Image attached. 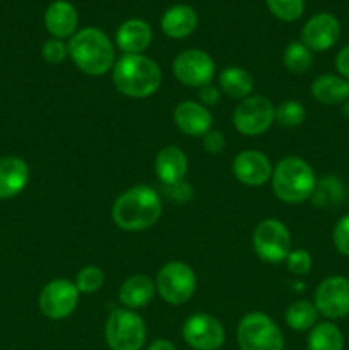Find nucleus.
Returning <instances> with one entry per match:
<instances>
[{"label": "nucleus", "instance_id": "18", "mask_svg": "<svg viewBox=\"0 0 349 350\" xmlns=\"http://www.w3.org/2000/svg\"><path fill=\"white\" fill-rule=\"evenodd\" d=\"M29 181V167L26 161L17 156L0 157V198H14Z\"/></svg>", "mask_w": 349, "mask_h": 350}, {"label": "nucleus", "instance_id": "36", "mask_svg": "<svg viewBox=\"0 0 349 350\" xmlns=\"http://www.w3.org/2000/svg\"><path fill=\"white\" fill-rule=\"evenodd\" d=\"M202 140H204L205 150L211 154L222 152V149H224L226 146L224 135H222V132H219V130H209V132L202 137Z\"/></svg>", "mask_w": 349, "mask_h": 350}, {"label": "nucleus", "instance_id": "8", "mask_svg": "<svg viewBox=\"0 0 349 350\" xmlns=\"http://www.w3.org/2000/svg\"><path fill=\"white\" fill-rule=\"evenodd\" d=\"M253 252L267 263H281L291 252V234L277 219H266L252 234Z\"/></svg>", "mask_w": 349, "mask_h": 350}, {"label": "nucleus", "instance_id": "30", "mask_svg": "<svg viewBox=\"0 0 349 350\" xmlns=\"http://www.w3.org/2000/svg\"><path fill=\"white\" fill-rule=\"evenodd\" d=\"M305 118H307V111H305L303 105L298 101L281 103L276 108V122L281 126L294 129V126H300Z\"/></svg>", "mask_w": 349, "mask_h": 350}, {"label": "nucleus", "instance_id": "12", "mask_svg": "<svg viewBox=\"0 0 349 350\" xmlns=\"http://www.w3.org/2000/svg\"><path fill=\"white\" fill-rule=\"evenodd\" d=\"M183 340L194 350H219L224 344L226 332L221 321L207 313L187 318L181 328Z\"/></svg>", "mask_w": 349, "mask_h": 350}, {"label": "nucleus", "instance_id": "11", "mask_svg": "<svg viewBox=\"0 0 349 350\" xmlns=\"http://www.w3.org/2000/svg\"><path fill=\"white\" fill-rule=\"evenodd\" d=\"M79 304V289L74 282L57 279L43 287L38 299L40 311L50 320H65Z\"/></svg>", "mask_w": 349, "mask_h": 350}, {"label": "nucleus", "instance_id": "1", "mask_svg": "<svg viewBox=\"0 0 349 350\" xmlns=\"http://www.w3.org/2000/svg\"><path fill=\"white\" fill-rule=\"evenodd\" d=\"M163 214V202L154 188L137 185L123 191L115 200L112 217L123 231L137 232L156 224Z\"/></svg>", "mask_w": 349, "mask_h": 350}, {"label": "nucleus", "instance_id": "27", "mask_svg": "<svg viewBox=\"0 0 349 350\" xmlns=\"http://www.w3.org/2000/svg\"><path fill=\"white\" fill-rule=\"evenodd\" d=\"M318 311L310 301H296L286 311V323L294 332H308L317 325Z\"/></svg>", "mask_w": 349, "mask_h": 350}, {"label": "nucleus", "instance_id": "37", "mask_svg": "<svg viewBox=\"0 0 349 350\" xmlns=\"http://www.w3.org/2000/svg\"><path fill=\"white\" fill-rule=\"evenodd\" d=\"M335 68L341 74V77L349 81V44L342 48L337 53V57H335Z\"/></svg>", "mask_w": 349, "mask_h": 350}, {"label": "nucleus", "instance_id": "32", "mask_svg": "<svg viewBox=\"0 0 349 350\" xmlns=\"http://www.w3.org/2000/svg\"><path fill=\"white\" fill-rule=\"evenodd\" d=\"M286 265L287 270H289L293 275H307L311 270L313 260H311V255L307 250H293V252H289V255H287Z\"/></svg>", "mask_w": 349, "mask_h": 350}, {"label": "nucleus", "instance_id": "10", "mask_svg": "<svg viewBox=\"0 0 349 350\" xmlns=\"http://www.w3.org/2000/svg\"><path fill=\"white\" fill-rule=\"evenodd\" d=\"M216 64L209 53L202 50H183L174 57L173 74L178 81L188 88H204L214 77Z\"/></svg>", "mask_w": 349, "mask_h": 350}, {"label": "nucleus", "instance_id": "33", "mask_svg": "<svg viewBox=\"0 0 349 350\" xmlns=\"http://www.w3.org/2000/svg\"><path fill=\"white\" fill-rule=\"evenodd\" d=\"M41 55H43L44 60L51 65H58L68 57V44H65L64 40H58V38H51L41 48Z\"/></svg>", "mask_w": 349, "mask_h": 350}, {"label": "nucleus", "instance_id": "15", "mask_svg": "<svg viewBox=\"0 0 349 350\" xmlns=\"http://www.w3.org/2000/svg\"><path fill=\"white\" fill-rule=\"evenodd\" d=\"M233 173L246 187H262L272 178V166L266 154L259 150H243L233 161Z\"/></svg>", "mask_w": 349, "mask_h": 350}, {"label": "nucleus", "instance_id": "21", "mask_svg": "<svg viewBox=\"0 0 349 350\" xmlns=\"http://www.w3.org/2000/svg\"><path fill=\"white\" fill-rule=\"evenodd\" d=\"M156 176L163 185L177 183L185 178L188 171V159L183 150L177 146H166L157 152L154 161Z\"/></svg>", "mask_w": 349, "mask_h": 350}, {"label": "nucleus", "instance_id": "29", "mask_svg": "<svg viewBox=\"0 0 349 350\" xmlns=\"http://www.w3.org/2000/svg\"><path fill=\"white\" fill-rule=\"evenodd\" d=\"M266 3L270 14L284 23H293L303 16L305 0H266Z\"/></svg>", "mask_w": 349, "mask_h": 350}, {"label": "nucleus", "instance_id": "39", "mask_svg": "<svg viewBox=\"0 0 349 350\" xmlns=\"http://www.w3.org/2000/svg\"><path fill=\"white\" fill-rule=\"evenodd\" d=\"M147 350H177L173 342L166 340V338H157V340L151 342V345Z\"/></svg>", "mask_w": 349, "mask_h": 350}, {"label": "nucleus", "instance_id": "40", "mask_svg": "<svg viewBox=\"0 0 349 350\" xmlns=\"http://www.w3.org/2000/svg\"><path fill=\"white\" fill-rule=\"evenodd\" d=\"M342 113H344V115L349 118V101L344 103V108H342Z\"/></svg>", "mask_w": 349, "mask_h": 350}, {"label": "nucleus", "instance_id": "5", "mask_svg": "<svg viewBox=\"0 0 349 350\" xmlns=\"http://www.w3.org/2000/svg\"><path fill=\"white\" fill-rule=\"evenodd\" d=\"M236 342L240 350H284V335L266 313L252 311L238 323Z\"/></svg>", "mask_w": 349, "mask_h": 350}, {"label": "nucleus", "instance_id": "26", "mask_svg": "<svg viewBox=\"0 0 349 350\" xmlns=\"http://www.w3.org/2000/svg\"><path fill=\"white\" fill-rule=\"evenodd\" d=\"M307 350H344V337L331 321L317 323L307 338Z\"/></svg>", "mask_w": 349, "mask_h": 350}, {"label": "nucleus", "instance_id": "9", "mask_svg": "<svg viewBox=\"0 0 349 350\" xmlns=\"http://www.w3.org/2000/svg\"><path fill=\"white\" fill-rule=\"evenodd\" d=\"M276 122V108L266 96H248L235 109L233 123L242 135L257 137L266 133Z\"/></svg>", "mask_w": 349, "mask_h": 350}, {"label": "nucleus", "instance_id": "35", "mask_svg": "<svg viewBox=\"0 0 349 350\" xmlns=\"http://www.w3.org/2000/svg\"><path fill=\"white\" fill-rule=\"evenodd\" d=\"M163 193L166 195L170 200L177 202V204H187L192 198V195H194V191H192L190 185H187L181 180L177 181V183L163 185Z\"/></svg>", "mask_w": 349, "mask_h": 350}, {"label": "nucleus", "instance_id": "3", "mask_svg": "<svg viewBox=\"0 0 349 350\" xmlns=\"http://www.w3.org/2000/svg\"><path fill=\"white\" fill-rule=\"evenodd\" d=\"M68 55L88 75H103L115 65V46L98 27L79 29L68 41Z\"/></svg>", "mask_w": 349, "mask_h": 350}, {"label": "nucleus", "instance_id": "25", "mask_svg": "<svg viewBox=\"0 0 349 350\" xmlns=\"http://www.w3.org/2000/svg\"><path fill=\"white\" fill-rule=\"evenodd\" d=\"M344 195L346 187L341 178L334 176V174H327V176L317 181L310 200L315 207H335V205L344 200Z\"/></svg>", "mask_w": 349, "mask_h": 350}, {"label": "nucleus", "instance_id": "24", "mask_svg": "<svg viewBox=\"0 0 349 350\" xmlns=\"http://www.w3.org/2000/svg\"><path fill=\"white\" fill-rule=\"evenodd\" d=\"M219 88L235 99H245L253 91V77L242 67H228L219 74Z\"/></svg>", "mask_w": 349, "mask_h": 350}, {"label": "nucleus", "instance_id": "31", "mask_svg": "<svg viewBox=\"0 0 349 350\" xmlns=\"http://www.w3.org/2000/svg\"><path fill=\"white\" fill-rule=\"evenodd\" d=\"M74 284L79 289V293L92 294L101 289L103 284H105V272L99 267L88 265L82 270H79L77 279H75Z\"/></svg>", "mask_w": 349, "mask_h": 350}, {"label": "nucleus", "instance_id": "22", "mask_svg": "<svg viewBox=\"0 0 349 350\" xmlns=\"http://www.w3.org/2000/svg\"><path fill=\"white\" fill-rule=\"evenodd\" d=\"M156 294V282L151 277L137 273L129 277L118 291V299L127 310H139L147 306Z\"/></svg>", "mask_w": 349, "mask_h": 350}, {"label": "nucleus", "instance_id": "19", "mask_svg": "<svg viewBox=\"0 0 349 350\" xmlns=\"http://www.w3.org/2000/svg\"><path fill=\"white\" fill-rule=\"evenodd\" d=\"M153 41L151 26L142 19H129L116 29L115 43L125 55H142Z\"/></svg>", "mask_w": 349, "mask_h": 350}, {"label": "nucleus", "instance_id": "14", "mask_svg": "<svg viewBox=\"0 0 349 350\" xmlns=\"http://www.w3.org/2000/svg\"><path fill=\"white\" fill-rule=\"evenodd\" d=\"M341 36V23L331 12H320L307 21L301 31V43L311 51L331 50Z\"/></svg>", "mask_w": 349, "mask_h": 350}, {"label": "nucleus", "instance_id": "13", "mask_svg": "<svg viewBox=\"0 0 349 350\" xmlns=\"http://www.w3.org/2000/svg\"><path fill=\"white\" fill-rule=\"evenodd\" d=\"M315 308L328 320H341L349 314V279L332 275L322 280L315 291Z\"/></svg>", "mask_w": 349, "mask_h": 350}, {"label": "nucleus", "instance_id": "17", "mask_svg": "<svg viewBox=\"0 0 349 350\" xmlns=\"http://www.w3.org/2000/svg\"><path fill=\"white\" fill-rule=\"evenodd\" d=\"M79 12L67 0H57L50 3L44 12V27L48 33L58 40L72 38L77 33Z\"/></svg>", "mask_w": 349, "mask_h": 350}, {"label": "nucleus", "instance_id": "38", "mask_svg": "<svg viewBox=\"0 0 349 350\" xmlns=\"http://www.w3.org/2000/svg\"><path fill=\"white\" fill-rule=\"evenodd\" d=\"M201 101L204 103V105H216V103L219 101V91L214 88L212 84H207L204 85V88H201Z\"/></svg>", "mask_w": 349, "mask_h": 350}, {"label": "nucleus", "instance_id": "4", "mask_svg": "<svg viewBox=\"0 0 349 350\" xmlns=\"http://www.w3.org/2000/svg\"><path fill=\"white\" fill-rule=\"evenodd\" d=\"M272 190L284 204H301L311 197L317 176L310 164L296 156H287L272 170Z\"/></svg>", "mask_w": 349, "mask_h": 350}, {"label": "nucleus", "instance_id": "23", "mask_svg": "<svg viewBox=\"0 0 349 350\" xmlns=\"http://www.w3.org/2000/svg\"><path fill=\"white\" fill-rule=\"evenodd\" d=\"M311 94L322 105H339L349 101V81L341 75L324 74L311 84Z\"/></svg>", "mask_w": 349, "mask_h": 350}, {"label": "nucleus", "instance_id": "34", "mask_svg": "<svg viewBox=\"0 0 349 350\" xmlns=\"http://www.w3.org/2000/svg\"><path fill=\"white\" fill-rule=\"evenodd\" d=\"M332 241L341 255L349 256V214L337 221L334 232H332Z\"/></svg>", "mask_w": 349, "mask_h": 350}, {"label": "nucleus", "instance_id": "20", "mask_svg": "<svg viewBox=\"0 0 349 350\" xmlns=\"http://www.w3.org/2000/svg\"><path fill=\"white\" fill-rule=\"evenodd\" d=\"M198 26V16L194 7L178 3L170 7L161 17V29L168 38L173 40H183L190 36Z\"/></svg>", "mask_w": 349, "mask_h": 350}, {"label": "nucleus", "instance_id": "2", "mask_svg": "<svg viewBox=\"0 0 349 350\" xmlns=\"http://www.w3.org/2000/svg\"><path fill=\"white\" fill-rule=\"evenodd\" d=\"M161 81L159 65L144 55H123L113 65V84L127 98H149L159 89Z\"/></svg>", "mask_w": 349, "mask_h": 350}, {"label": "nucleus", "instance_id": "6", "mask_svg": "<svg viewBox=\"0 0 349 350\" xmlns=\"http://www.w3.org/2000/svg\"><path fill=\"white\" fill-rule=\"evenodd\" d=\"M147 330L142 318L132 310H115L105 325V338L109 350H142Z\"/></svg>", "mask_w": 349, "mask_h": 350}, {"label": "nucleus", "instance_id": "7", "mask_svg": "<svg viewBox=\"0 0 349 350\" xmlns=\"http://www.w3.org/2000/svg\"><path fill=\"white\" fill-rule=\"evenodd\" d=\"M197 287L195 272L183 262H170L156 277V291L168 304H185L192 299Z\"/></svg>", "mask_w": 349, "mask_h": 350}, {"label": "nucleus", "instance_id": "28", "mask_svg": "<svg viewBox=\"0 0 349 350\" xmlns=\"http://www.w3.org/2000/svg\"><path fill=\"white\" fill-rule=\"evenodd\" d=\"M284 67L291 72V74H305L310 70L311 64H313V53L308 50L301 41H293L286 46L283 53Z\"/></svg>", "mask_w": 349, "mask_h": 350}, {"label": "nucleus", "instance_id": "16", "mask_svg": "<svg viewBox=\"0 0 349 350\" xmlns=\"http://www.w3.org/2000/svg\"><path fill=\"white\" fill-rule=\"evenodd\" d=\"M174 125L190 137H204L211 130L212 115L204 105L195 101H183L173 111Z\"/></svg>", "mask_w": 349, "mask_h": 350}]
</instances>
